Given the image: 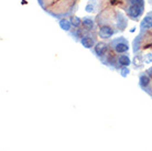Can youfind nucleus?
<instances>
[{
	"mask_svg": "<svg viewBox=\"0 0 152 151\" xmlns=\"http://www.w3.org/2000/svg\"><path fill=\"white\" fill-rule=\"evenodd\" d=\"M80 43H82V45H83L84 48H86V49H91V48H93L94 44H95L94 40L91 38H88V37H85V38L82 39V40H80Z\"/></svg>",
	"mask_w": 152,
	"mask_h": 151,
	"instance_id": "5",
	"label": "nucleus"
},
{
	"mask_svg": "<svg viewBox=\"0 0 152 151\" xmlns=\"http://www.w3.org/2000/svg\"><path fill=\"white\" fill-rule=\"evenodd\" d=\"M69 21H71V24H72V26H80V24L82 23L80 19V18H77V17H72Z\"/></svg>",
	"mask_w": 152,
	"mask_h": 151,
	"instance_id": "11",
	"label": "nucleus"
},
{
	"mask_svg": "<svg viewBox=\"0 0 152 151\" xmlns=\"http://www.w3.org/2000/svg\"><path fill=\"white\" fill-rule=\"evenodd\" d=\"M131 4H136V6H139V7H142L143 8V0H131Z\"/></svg>",
	"mask_w": 152,
	"mask_h": 151,
	"instance_id": "13",
	"label": "nucleus"
},
{
	"mask_svg": "<svg viewBox=\"0 0 152 151\" xmlns=\"http://www.w3.org/2000/svg\"><path fill=\"white\" fill-rule=\"evenodd\" d=\"M142 10H143L142 7H139V6H136V4H131L129 7V9H128V15L131 18H138V17L141 15Z\"/></svg>",
	"mask_w": 152,
	"mask_h": 151,
	"instance_id": "1",
	"label": "nucleus"
},
{
	"mask_svg": "<svg viewBox=\"0 0 152 151\" xmlns=\"http://www.w3.org/2000/svg\"><path fill=\"white\" fill-rule=\"evenodd\" d=\"M86 11H87V12H93V11H94V7H93V6H91V4L86 6Z\"/></svg>",
	"mask_w": 152,
	"mask_h": 151,
	"instance_id": "16",
	"label": "nucleus"
},
{
	"mask_svg": "<svg viewBox=\"0 0 152 151\" xmlns=\"http://www.w3.org/2000/svg\"><path fill=\"white\" fill-rule=\"evenodd\" d=\"M114 35V30L111 29L110 26H102L100 29H99V37L103 39H109L110 37Z\"/></svg>",
	"mask_w": 152,
	"mask_h": 151,
	"instance_id": "2",
	"label": "nucleus"
},
{
	"mask_svg": "<svg viewBox=\"0 0 152 151\" xmlns=\"http://www.w3.org/2000/svg\"><path fill=\"white\" fill-rule=\"evenodd\" d=\"M118 62H119V64L121 65V66H129L130 63H131V61H130V57L128 55H121V56H119L118 59Z\"/></svg>",
	"mask_w": 152,
	"mask_h": 151,
	"instance_id": "7",
	"label": "nucleus"
},
{
	"mask_svg": "<svg viewBox=\"0 0 152 151\" xmlns=\"http://www.w3.org/2000/svg\"><path fill=\"white\" fill-rule=\"evenodd\" d=\"M149 83H150L149 76L145 75V74H142V75L140 76V86L142 87V88H145V87L148 86Z\"/></svg>",
	"mask_w": 152,
	"mask_h": 151,
	"instance_id": "9",
	"label": "nucleus"
},
{
	"mask_svg": "<svg viewBox=\"0 0 152 151\" xmlns=\"http://www.w3.org/2000/svg\"><path fill=\"white\" fill-rule=\"evenodd\" d=\"M129 74V68L127 67V66H122L121 68V76H124V77H126V76Z\"/></svg>",
	"mask_w": 152,
	"mask_h": 151,
	"instance_id": "14",
	"label": "nucleus"
},
{
	"mask_svg": "<svg viewBox=\"0 0 152 151\" xmlns=\"http://www.w3.org/2000/svg\"><path fill=\"white\" fill-rule=\"evenodd\" d=\"M145 63H151L152 62V54H147V55H145Z\"/></svg>",
	"mask_w": 152,
	"mask_h": 151,
	"instance_id": "15",
	"label": "nucleus"
},
{
	"mask_svg": "<svg viewBox=\"0 0 152 151\" xmlns=\"http://www.w3.org/2000/svg\"><path fill=\"white\" fill-rule=\"evenodd\" d=\"M115 50H116L117 53H126V52H128V50H129V45H128V43L125 41L118 42L117 44L115 45Z\"/></svg>",
	"mask_w": 152,
	"mask_h": 151,
	"instance_id": "4",
	"label": "nucleus"
},
{
	"mask_svg": "<svg viewBox=\"0 0 152 151\" xmlns=\"http://www.w3.org/2000/svg\"><path fill=\"white\" fill-rule=\"evenodd\" d=\"M141 63H142V61H141V57L140 56H136V57H134V60H133V64H134V66H137V67H140Z\"/></svg>",
	"mask_w": 152,
	"mask_h": 151,
	"instance_id": "12",
	"label": "nucleus"
},
{
	"mask_svg": "<svg viewBox=\"0 0 152 151\" xmlns=\"http://www.w3.org/2000/svg\"><path fill=\"white\" fill-rule=\"evenodd\" d=\"M141 28H143V29H151L152 28V17L147 15L145 19L142 20V22H141Z\"/></svg>",
	"mask_w": 152,
	"mask_h": 151,
	"instance_id": "6",
	"label": "nucleus"
},
{
	"mask_svg": "<svg viewBox=\"0 0 152 151\" xmlns=\"http://www.w3.org/2000/svg\"><path fill=\"white\" fill-rule=\"evenodd\" d=\"M83 24L87 29H89V30H91L93 28H94V21L91 19H89V18H84L83 19Z\"/></svg>",
	"mask_w": 152,
	"mask_h": 151,
	"instance_id": "10",
	"label": "nucleus"
},
{
	"mask_svg": "<svg viewBox=\"0 0 152 151\" xmlns=\"http://www.w3.org/2000/svg\"><path fill=\"white\" fill-rule=\"evenodd\" d=\"M71 21H69L67 19H62L61 21H60V26H61L62 30L64 31H69V29H71Z\"/></svg>",
	"mask_w": 152,
	"mask_h": 151,
	"instance_id": "8",
	"label": "nucleus"
},
{
	"mask_svg": "<svg viewBox=\"0 0 152 151\" xmlns=\"http://www.w3.org/2000/svg\"><path fill=\"white\" fill-rule=\"evenodd\" d=\"M107 51V44L104 42H99L95 45V53L98 56H103Z\"/></svg>",
	"mask_w": 152,
	"mask_h": 151,
	"instance_id": "3",
	"label": "nucleus"
}]
</instances>
